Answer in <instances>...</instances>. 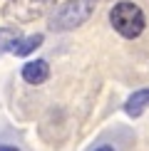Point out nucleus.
I'll use <instances>...</instances> for the list:
<instances>
[{"mask_svg": "<svg viewBox=\"0 0 149 151\" xmlns=\"http://www.w3.org/2000/svg\"><path fill=\"white\" fill-rule=\"evenodd\" d=\"M109 22L124 40H137V37L144 32V27H147L144 10H142L137 3H129V0H122V3L112 5Z\"/></svg>", "mask_w": 149, "mask_h": 151, "instance_id": "obj_1", "label": "nucleus"}, {"mask_svg": "<svg viewBox=\"0 0 149 151\" xmlns=\"http://www.w3.org/2000/svg\"><path fill=\"white\" fill-rule=\"evenodd\" d=\"M97 3L99 0H67V3H62L50 17V30L52 32H67V30L85 25L92 17Z\"/></svg>", "mask_w": 149, "mask_h": 151, "instance_id": "obj_2", "label": "nucleus"}, {"mask_svg": "<svg viewBox=\"0 0 149 151\" xmlns=\"http://www.w3.org/2000/svg\"><path fill=\"white\" fill-rule=\"evenodd\" d=\"M55 3L57 0H10L3 8V15L12 22L25 25V22H33L37 17H42Z\"/></svg>", "mask_w": 149, "mask_h": 151, "instance_id": "obj_3", "label": "nucleus"}, {"mask_svg": "<svg viewBox=\"0 0 149 151\" xmlns=\"http://www.w3.org/2000/svg\"><path fill=\"white\" fill-rule=\"evenodd\" d=\"M47 77H50V65L45 60H33L22 67V79L27 84H42V82H47Z\"/></svg>", "mask_w": 149, "mask_h": 151, "instance_id": "obj_4", "label": "nucleus"}, {"mask_svg": "<svg viewBox=\"0 0 149 151\" xmlns=\"http://www.w3.org/2000/svg\"><path fill=\"white\" fill-rule=\"evenodd\" d=\"M42 40H45V37H42L40 32H35V35H27V37H20V40H17L15 45L10 47V52L15 55V57H27L30 52H35V50L42 45Z\"/></svg>", "mask_w": 149, "mask_h": 151, "instance_id": "obj_5", "label": "nucleus"}, {"mask_svg": "<svg viewBox=\"0 0 149 151\" xmlns=\"http://www.w3.org/2000/svg\"><path fill=\"white\" fill-rule=\"evenodd\" d=\"M147 106H149V89H137L124 102V111H127V116H139Z\"/></svg>", "mask_w": 149, "mask_h": 151, "instance_id": "obj_6", "label": "nucleus"}, {"mask_svg": "<svg viewBox=\"0 0 149 151\" xmlns=\"http://www.w3.org/2000/svg\"><path fill=\"white\" fill-rule=\"evenodd\" d=\"M20 37L22 35H20L17 27H0V57H3L5 52H10V47L15 45Z\"/></svg>", "mask_w": 149, "mask_h": 151, "instance_id": "obj_7", "label": "nucleus"}, {"mask_svg": "<svg viewBox=\"0 0 149 151\" xmlns=\"http://www.w3.org/2000/svg\"><path fill=\"white\" fill-rule=\"evenodd\" d=\"M0 151H20V149L12 146V144H0Z\"/></svg>", "mask_w": 149, "mask_h": 151, "instance_id": "obj_8", "label": "nucleus"}, {"mask_svg": "<svg viewBox=\"0 0 149 151\" xmlns=\"http://www.w3.org/2000/svg\"><path fill=\"white\" fill-rule=\"evenodd\" d=\"M95 151H117V149L112 146V144H102V146H97Z\"/></svg>", "mask_w": 149, "mask_h": 151, "instance_id": "obj_9", "label": "nucleus"}]
</instances>
